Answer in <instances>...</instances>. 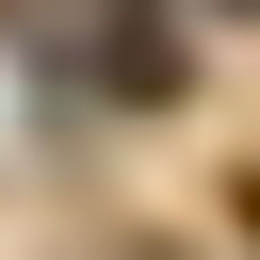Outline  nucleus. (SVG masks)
Returning <instances> with one entry per match:
<instances>
[{"mask_svg":"<svg viewBox=\"0 0 260 260\" xmlns=\"http://www.w3.org/2000/svg\"><path fill=\"white\" fill-rule=\"evenodd\" d=\"M0 16H16V49L65 65L81 98H179V81H195V49H179L162 0H0Z\"/></svg>","mask_w":260,"mask_h":260,"instance_id":"nucleus-1","label":"nucleus"}]
</instances>
